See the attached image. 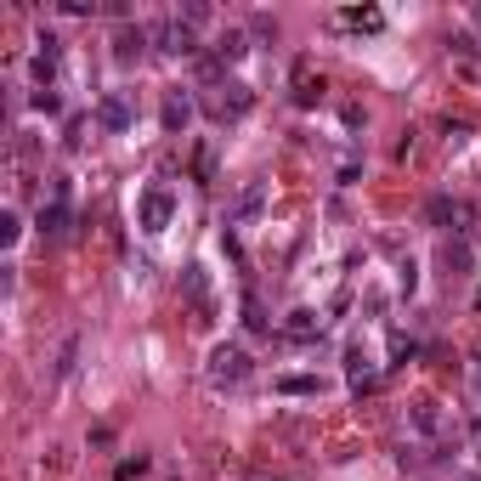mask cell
Instances as JSON below:
<instances>
[{
  "label": "cell",
  "instance_id": "obj_11",
  "mask_svg": "<svg viewBox=\"0 0 481 481\" xmlns=\"http://www.w3.org/2000/svg\"><path fill=\"white\" fill-rule=\"evenodd\" d=\"M244 52H250V40H244V35H238V28H227V35H221V40H215V52H210V57H215V63H238V57H244Z\"/></svg>",
  "mask_w": 481,
  "mask_h": 481
},
{
  "label": "cell",
  "instance_id": "obj_2",
  "mask_svg": "<svg viewBox=\"0 0 481 481\" xmlns=\"http://www.w3.org/2000/svg\"><path fill=\"white\" fill-rule=\"evenodd\" d=\"M204 374H210V385H238L244 374H250V351L244 346H215Z\"/></svg>",
  "mask_w": 481,
  "mask_h": 481
},
{
  "label": "cell",
  "instance_id": "obj_23",
  "mask_svg": "<svg viewBox=\"0 0 481 481\" xmlns=\"http://www.w3.org/2000/svg\"><path fill=\"white\" fill-rule=\"evenodd\" d=\"M470 18H476V23H481V6H470Z\"/></svg>",
  "mask_w": 481,
  "mask_h": 481
},
{
  "label": "cell",
  "instance_id": "obj_18",
  "mask_svg": "<svg viewBox=\"0 0 481 481\" xmlns=\"http://www.w3.org/2000/svg\"><path fill=\"white\" fill-rule=\"evenodd\" d=\"M142 470H148V459H142V453H136V459H125V464H119V470H114V476H119V481H131V476H142Z\"/></svg>",
  "mask_w": 481,
  "mask_h": 481
},
{
  "label": "cell",
  "instance_id": "obj_9",
  "mask_svg": "<svg viewBox=\"0 0 481 481\" xmlns=\"http://www.w3.org/2000/svg\"><path fill=\"white\" fill-rule=\"evenodd\" d=\"M408 425L419 430V437H442V408H437V402H413V408H408Z\"/></svg>",
  "mask_w": 481,
  "mask_h": 481
},
{
  "label": "cell",
  "instance_id": "obj_19",
  "mask_svg": "<svg viewBox=\"0 0 481 481\" xmlns=\"http://www.w3.org/2000/svg\"><path fill=\"white\" fill-rule=\"evenodd\" d=\"M188 294H193V301H204V267H188Z\"/></svg>",
  "mask_w": 481,
  "mask_h": 481
},
{
  "label": "cell",
  "instance_id": "obj_6",
  "mask_svg": "<svg viewBox=\"0 0 481 481\" xmlns=\"http://www.w3.org/2000/svg\"><path fill=\"white\" fill-rule=\"evenodd\" d=\"M35 227H40V238H68V227H74V210H68V198H52V204H40Z\"/></svg>",
  "mask_w": 481,
  "mask_h": 481
},
{
  "label": "cell",
  "instance_id": "obj_3",
  "mask_svg": "<svg viewBox=\"0 0 481 481\" xmlns=\"http://www.w3.org/2000/svg\"><path fill=\"white\" fill-rule=\"evenodd\" d=\"M97 125H102V131H131V125H136L131 91H108V97L97 102Z\"/></svg>",
  "mask_w": 481,
  "mask_h": 481
},
{
  "label": "cell",
  "instance_id": "obj_15",
  "mask_svg": "<svg viewBox=\"0 0 481 481\" xmlns=\"http://www.w3.org/2000/svg\"><path fill=\"white\" fill-rule=\"evenodd\" d=\"M351 391H374V368L363 357H351Z\"/></svg>",
  "mask_w": 481,
  "mask_h": 481
},
{
  "label": "cell",
  "instance_id": "obj_20",
  "mask_svg": "<svg viewBox=\"0 0 481 481\" xmlns=\"http://www.w3.org/2000/svg\"><path fill=\"white\" fill-rule=\"evenodd\" d=\"M289 329H294V334H312V329H317V317H312V312H294Z\"/></svg>",
  "mask_w": 481,
  "mask_h": 481
},
{
  "label": "cell",
  "instance_id": "obj_16",
  "mask_svg": "<svg viewBox=\"0 0 481 481\" xmlns=\"http://www.w3.org/2000/svg\"><path fill=\"white\" fill-rule=\"evenodd\" d=\"M430 221H453V215H459V204H453V198H430Z\"/></svg>",
  "mask_w": 481,
  "mask_h": 481
},
{
  "label": "cell",
  "instance_id": "obj_8",
  "mask_svg": "<svg viewBox=\"0 0 481 481\" xmlns=\"http://www.w3.org/2000/svg\"><path fill=\"white\" fill-rule=\"evenodd\" d=\"M250 85H238V80H232V85H221V97H215V114H221V119H238V114H250Z\"/></svg>",
  "mask_w": 481,
  "mask_h": 481
},
{
  "label": "cell",
  "instance_id": "obj_1",
  "mask_svg": "<svg viewBox=\"0 0 481 481\" xmlns=\"http://www.w3.org/2000/svg\"><path fill=\"white\" fill-rule=\"evenodd\" d=\"M153 45L170 57H193L198 52V28L188 18H164V23H153Z\"/></svg>",
  "mask_w": 481,
  "mask_h": 481
},
{
  "label": "cell",
  "instance_id": "obj_5",
  "mask_svg": "<svg viewBox=\"0 0 481 481\" xmlns=\"http://www.w3.org/2000/svg\"><path fill=\"white\" fill-rule=\"evenodd\" d=\"M267 210V181H250L238 198L227 204V227H244V221H255V215Z\"/></svg>",
  "mask_w": 481,
  "mask_h": 481
},
{
  "label": "cell",
  "instance_id": "obj_13",
  "mask_svg": "<svg viewBox=\"0 0 481 481\" xmlns=\"http://www.w3.org/2000/svg\"><path fill=\"white\" fill-rule=\"evenodd\" d=\"M277 391H284V397H317L323 380L317 374H284V380H277Z\"/></svg>",
  "mask_w": 481,
  "mask_h": 481
},
{
  "label": "cell",
  "instance_id": "obj_14",
  "mask_svg": "<svg viewBox=\"0 0 481 481\" xmlns=\"http://www.w3.org/2000/svg\"><path fill=\"white\" fill-rule=\"evenodd\" d=\"M340 23H346V28H368V35H374V28H380L385 18H380L374 6H363V12H340Z\"/></svg>",
  "mask_w": 481,
  "mask_h": 481
},
{
  "label": "cell",
  "instance_id": "obj_21",
  "mask_svg": "<svg viewBox=\"0 0 481 481\" xmlns=\"http://www.w3.org/2000/svg\"><path fill=\"white\" fill-rule=\"evenodd\" d=\"M476 459H481V419H476Z\"/></svg>",
  "mask_w": 481,
  "mask_h": 481
},
{
  "label": "cell",
  "instance_id": "obj_17",
  "mask_svg": "<svg viewBox=\"0 0 481 481\" xmlns=\"http://www.w3.org/2000/svg\"><path fill=\"white\" fill-rule=\"evenodd\" d=\"M35 108H40V114H57L63 102H57V91H52V85H40V91H35Z\"/></svg>",
  "mask_w": 481,
  "mask_h": 481
},
{
  "label": "cell",
  "instance_id": "obj_12",
  "mask_svg": "<svg viewBox=\"0 0 481 481\" xmlns=\"http://www.w3.org/2000/svg\"><path fill=\"white\" fill-rule=\"evenodd\" d=\"M74 363H80V334H68L63 346H57V363H52V380H68Z\"/></svg>",
  "mask_w": 481,
  "mask_h": 481
},
{
  "label": "cell",
  "instance_id": "obj_7",
  "mask_svg": "<svg viewBox=\"0 0 481 481\" xmlns=\"http://www.w3.org/2000/svg\"><path fill=\"white\" fill-rule=\"evenodd\" d=\"M148 40H153V28L125 23V28L114 35V57H119V63H131V57H142V45H148Z\"/></svg>",
  "mask_w": 481,
  "mask_h": 481
},
{
  "label": "cell",
  "instance_id": "obj_4",
  "mask_svg": "<svg viewBox=\"0 0 481 481\" xmlns=\"http://www.w3.org/2000/svg\"><path fill=\"white\" fill-rule=\"evenodd\" d=\"M136 215H142V227H148V232H164V227H170V215H176V198H170V188H148V193H142V204H136Z\"/></svg>",
  "mask_w": 481,
  "mask_h": 481
},
{
  "label": "cell",
  "instance_id": "obj_22",
  "mask_svg": "<svg viewBox=\"0 0 481 481\" xmlns=\"http://www.w3.org/2000/svg\"><path fill=\"white\" fill-rule=\"evenodd\" d=\"M476 385H481V357H476Z\"/></svg>",
  "mask_w": 481,
  "mask_h": 481
},
{
  "label": "cell",
  "instance_id": "obj_10",
  "mask_svg": "<svg viewBox=\"0 0 481 481\" xmlns=\"http://www.w3.org/2000/svg\"><path fill=\"white\" fill-rule=\"evenodd\" d=\"M164 131H181V125H188V119H193V97H188V91H170V97H164Z\"/></svg>",
  "mask_w": 481,
  "mask_h": 481
}]
</instances>
